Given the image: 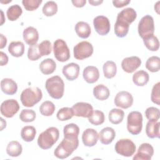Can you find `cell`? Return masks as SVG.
I'll return each instance as SVG.
<instances>
[{
    "label": "cell",
    "mask_w": 160,
    "mask_h": 160,
    "mask_svg": "<svg viewBox=\"0 0 160 160\" xmlns=\"http://www.w3.org/2000/svg\"><path fill=\"white\" fill-rule=\"evenodd\" d=\"M82 76L86 82L89 84H92L99 79V72L96 67L88 66L84 69Z\"/></svg>",
    "instance_id": "cell-19"
},
{
    "label": "cell",
    "mask_w": 160,
    "mask_h": 160,
    "mask_svg": "<svg viewBox=\"0 0 160 160\" xmlns=\"http://www.w3.org/2000/svg\"><path fill=\"white\" fill-rule=\"evenodd\" d=\"M114 149L118 154L124 157H131L135 152L136 146L129 139H121L116 142Z\"/></svg>",
    "instance_id": "cell-8"
},
{
    "label": "cell",
    "mask_w": 160,
    "mask_h": 160,
    "mask_svg": "<svg viewBox=\"0 0 160 160\" xmlns=\"http://www.w3.org/2000/svg\"><path fill=\"white\" fill-rule=\"evenodd\" d=\"M74 116V112L72 108L64 107L61 108L57 112L56 117L61 121L69 120Z\"/></svg>",
    "instance_id": "cell-41"
},
{
    "label": "cell",
    "mask_w": 160,
    "mask_h": 160,
    "mask_svg": "<svg viewBox=\"0 0 160 160\" xmlns=\"http://www.w3.org/2000/svg\"><path fill=\"white\" fill-rule=\"evenodd\" d=\"M102 70L104 77L107 79H111L116 74L117 66L114 61H108L104 64Z\"/></svg>",
    "instance_id": "cell-32"
},
{
    "label": "cell",
    "mask_w": 160,
    "mask_h": 160,
    "mask_svg": "<svg viewBox=\"0 0 160 160\" xmlns=\"http://www.w3.org/2000/svg\"><path fill=\"white\" fill-rule=\"evenodd\" d=\"M141 64V60L138 56L128 57L121 62V68L127 73H132L136 70Z\"/></svg>",
    "instance_id": "cell-15"
},
{
    "label": "cell",
    "mask_w": 160,
    "mask_h": 160,
    "mask_svg": "<svg viewBox=\"0 0 160 160\" xmlns=\"http://www.w3.org/2000/svg\"><path fill=\"white\" fill-rule=\"evenodd\" d=\"M42 2V0H23L22 4L26 11H32L38 9Z\"/></svg>",
    "instance_id": "cell-45"
},
{
    "label": "cell",
    "mask_w": 160,
    "mask_h": 160,
    "mask_svg": "<svg viewBox=\"0 0 160 160\" xmlns=\"http://www.w3.org/2000/svg\"><path fill=\"white\" fill-rule=\"evenodd\" d=\"M159 1H158L156 3V4H155V6H154V9H155V11H156V12L159 14Z\"/></svg>",
    "instance_id": "cell-54"
},
{
    "label": "cell",
    "mask_w": 160,
    "mask_h": 160,
    "mask_svg": "<svg viewBox=\"0 0 160 160\" xmlns=\"http://www.w3.org/2000/svg\"><path fill=\"white\" fill-rule=\"evenodd\" d=\"M160 122L158 121H149L146 126V133L148 138L153 139L155 138H159L160 136L159 133Z\"/></svg>",
    "instance_id": "cell-25"
},
{
    "label": "cell",
    "mask_w": 160,
    "mask_h": 160,
    "mask_svg": "<svg viewBox=\"0 0 160 160\" xmlns=\"http://www.w3.org/2000/svg\"><path fill=\"white\" fill-rule=\"evenodd\" d=\"M28 58L31 61H37L41 58L38 49V44H36L29 47L28 50Z\"/></svg>",
    "instance_id": "cell-46"
},
{
    "label": "cell",
    "mask_w": 160,
    "mask_h": 160,
    "mask_svg": "<svg viewBox=\"0 0 160 160\" xmlns=\"http://www.w3.org/2000/svg\"><path fill=\"white\" fill-rule=\"evenodd\" d=\"M116 137V132L114 129L111 127H106L103 128L99 133V139L100 142L105 145L111 143Z\"/></svg>",
    "instance_id": "cell-22"
},
{
    "label": "cell",
    "mask_w": 160,
    "mask_h": 160,
    "mask_svg": "<svg viewBox=\"0 0 160 160\" xmlns=\"http://www.w3.org/2000/svg\"><path fill=\"white\" fill-rule=\"evenodd\" d=\"M56 107L53 102L50 101H46L39 106V112L42 116H50L52 115Z\"/></svg>",
    "instance_id": "cell-39"
},
{
    "label": "cell",
    "mask_w": 160,
    "mask_h": 160,
    "mask_svg": "<svg viewBox=\"0 0 160 160\" xmlns=\"http://www.w3.org/2000/svg\"><path fill=\"white\" fill-rule=\"evenodd\" d=\"M138 30L139 35L142 39L154 34V23L153 18L150 15L143 16L139 22Z\"/></svg>",
    "instance_id": "cell-7"
},
{
    "label": "cell",
    "mask_w": 160,
    "mask_h": 160,
    "mask_svg": "<svg viewBox=\"0 0 160 160\" xmlns=\"http://www.w3.org/2000/svg\"><path fill=\"white\" fill-rule=\"evenodd\" d=\"M19 110L18 102L14 99H7L3 101L1 105V113L6 118H10L13 117Z\"/></svg>",
    "instance_id": "cell-10"
},
{
    "label": "cell",
    "mask_w": 160,
    "mask_h": 160,
    "mask_svg": "<svg viewBox=\"0 0 160 160\" xmlns=\"http://www.w3.org/2000/svg\"><path fill=\"white\" fill-rule=\"evenodd\" d=\"M93 95L99 101H104L109 98L110 91L108 88L105 85L98 84L93 89Z\"/></svg>",
    "instance_id": "cell-27"
},
{
    "label": "cell",
    "mask_w": 160,
    "mask_h": 160,
    "mask_svg": "<svg viewBox=\"0 0 160 160\" xmlns=\"http://www.w3.org/2000/svg\"><path fill=\"white\" fill-rule=\"evenodd\" d=\"M74 116L77 117L89 118L93 112V108L91 104L84 102H79L72 107Z\"/></svg>",
    "instance_id": "cell-13"
},
{
    "label": "cell",
    "mask_w": 160,
    "mask_h": 160,
    "mask_svg": "<svg viewBox=\"0 0 160 160\" xmlns=\"http://www.w3.org/2000/svg\"><path fill=\"white\" fill-rule=\"evenodd\" d=\"M143 42L145 46L149 51H156L159 49V42L158 38L154 34L143 39Z\"/></svg>",
    "instance_id": "cell-36"
},
{
    "label": "cell",
    "mask_w": 160,
    "mask_h": 160,
    "mask_svg": "<svg viewBox=\"0 0 160 160\" xmlns=\"http://www.w3.org/2000/svg\"><path fill=\"white\" fill-rule=\"evenodd\" d=\"M59 132L55 127L48 128L41 132L38 138V144L42 149H50L58 140Z\"/></svg>",
    "instance_id": "cell-3"
},
{
    "label": "cell",
    "mask_w": 160,
    "mask_h": 160,
    "mask_svg": "<svg viewBox=\"0 0 160 160\" xmlns=\"http://www.w3.org/2000/svg\"><path fill=\"white\" fill-rule=\"evenodd\" d=\"M1 131H2L4 128H6V122L3 119V118H1Z\"/></svg>",
    "instance_id": "cell-53"
},
{
    "label": "cell",
    "mask_w": 160,
    "mask_h": 160,
    "mask_svg": "<svg viewBox=\"0 0 160 160\" xmlns=\"http://www.w3.org/2000/svg\"><path fill=\"white\" fill-rule=\"evenodd\" d=\"M22 148L21 144L16 141H12L9 142L6 148L7 154L11 157H18L22 153Z\"/></svg>",
    "instance_id": "cell-29"
},
{
    "label": "cell",
    "mask_w": 160,
    "mask_h": 160,
    "mask_svg": "<svg viewBox=\"0 0 160 160\" xmlns=\"http://www.w3.org/2000/svg\"><path fill=\"white\" fill-rule=\"evenodd\" d=\"M64 138H78L79 128L74 123H70L66 125L63 128Z\"/></svg>",
    "instance_id": "cell-30"
},
{
    "label": "cell",
    "mask_w": 160,
    "mask_h": 160,
    "mask_svg": "<svg viewBox=\"0 0 160 160\" xmlns=\"http://www.w3.org/2000/svg\"><path fill=\"white\" fill-rule=\"evenodd\" d=\"M137 17V13L136 11L131 8H127L122 9L120 12L118 13L117 19L130 25Z\"/></svg>",
    "instance_id": "cell-20"
},
{
    "label": "cell",
    "mask_w": 160,
    "mask_h": 160,
    "mask_svg": "<svg viewBox=\"0 0 160 160\" xmlns=\"http://www.w3.org/2000/svg\"><path fill=\"white\" fill-rule=\"evenodd\" d=\"M42 11L46 16H52L58 12V5L53 1H48L43 6Z\"/></svg>",
    "instance_id": "cell-40"
},
{
    "label": "cell",
    "mask_w": 160,
    "mask_h": 160,
    "mask_svg": "<svg viewBox=\"0 0 160 160\" xmlns=\"http://www.w3.org/2000/svg\"><path fill=\"white\" fill-rule=\"evenodd\" d=\"M146 68L150 72H158L160 69V58L156 56L149 58L146 62Z\"/></svg>",
    "instance_id": "cell-37"
},
{
    "label": "cell",
    "mask_w": 160,
    "mask_h": 160,
    "mask_svg": "<svg viewBox=\"0 0 160 160\" xmlns=\"http://www.w3.org/2000/svg\"><path fill=\"white\" fill-rule=\"evenodd\" d=\"M93 25L97 33L101 36L108 34L110 31V22L104 16H96L93 20Z\"/></svg>",
    "instance_id": "cell-11"
},
{
    "label": "cell",
    "mask_w": 160,
    "mask_h": 160,
    "mask_svg": "<svg viewBox=\"0 0 160 160\" xmlns=\"http://www.w3.org/2000/svg\"><path fill=\"white\" fill-rule=\"evenodd\" d=\"M1 18H2V21H1V25H2V24L4 23V19H2V17H3V12L2 10H1Z\"/></svg>",
    "instance_id": "cell-55"
},
{
    "label": "cell",
    "mask_w": 160,
    "mask_h": 160,
    "mask_svg": "<svg viewBox=\"0 0 160 160\" xmlns=\"http://www.w3.org/2000/svg\"><path fill=\"white\" fill-rule=\"evenodd\" d=\"M53 52L56 59L64 62L70 58V51L66 42L62 39H56L53 44Z\"/></svg>",
    "instance_id": "cell-6"
},
{
    "label": "cell",
    "mask_w": 160,
    "mask_h": 160,
    "mask_svg": "<svg viewBox=\"0 0 160 160\" xmlns=\"http://www.w3.org/2000/svg\"><path fill=\"white\" fill-rule=\"evenodd\" d=\"M75 31L79 38L86 39L90 36L91 29L88 23L84 21H79L75 25Z\"/></svg>",
    "instance_id": "cell-23"
},
{
    "label": "cell",
    "mask_w": 160,
    "mask_h": 160,
    "mask_svg": "<svg viewBox=\"0 0 160 160\" xmlns=\"http://www.w3.org/2000/svg\"><path fill=\"white\" fill-rule=\"evenodd\" d=\"M114 102L117 107L122 109H128L132 105L133 97L130 92L122 91L117 93L114 98Z\"/></svg>",
    "instance_id": "cell-12"
},
{
    "label": "cell",
    "mask_w": 160,
    "mask_h": 160,
    "mask_svg": "<svg viewBox=\"0 0 160 160\" xmlns=\"http://www.w3.org/2000/svg\"><path fill=\"white\" fill-rule=\"evenodd\" d=\"M36 114L34 111L29 109H22L19 114V119L24 122H31L35 120Z\"/></svg>",
    "instance_id": "cell-42"
},
{
    "label": "cell",
    "mask_w": 160,
    "mask_h": 160,
    "mask_svg": "<svg viewBox=\"0 0 160 160\" xmlns=\"http://www.w3.org/2000/svg\"><path fill=\"white\" fill-rule=\"evenodd\" d=\"M38 49L41 57L50 54L52 51L51 42L48 40L43 41L40 44H38Z\"/></svg>",
    "instance_id": "cell-43"
},
{
    "label": "cell",
    "mask_w": 160,
    "mask_h": 160,
    "mask_svg": "<svg viewBox=\"0 0 160 160\" xmlns=\"http://www.w3.org/2000/svg\"><path fill=\"white\" fill-rule=\"evenodd\" d=\"M22 36L25 42L29 46L36 44L39 40V33L37 29L32 26H29L23 31Z\"/></svg>",
    "instance_id": "cell-18"
},
{
    "label": "cell",
    "mask_w": 160,
    "mask_h": 160,
    "mask_svg": "<svg viewBox=\"0 0 160 160\" xmlns=\"http://www.w3.org/2000/svg\"><path fill=\"white\" fill-rule=\"evenodd\" d=\"M129 24L116 19V23L114 24V33L118 38L125 37L129 32Z\"/></svg>",
    "instance_id": "cell-31"
},
{
    "label": "cell",
    "mask_w": 160,
    "mask_h": 160,
    "mask_svg": "<svg viewBox=\"0 0 160 160\" xmlns=\"http://www.w3.org/2000/svg\"><path fill=\"white\" fill-rule=\"evenodd\" d=\"M71 2L72 3V4L75 7H77V8H82L86 3V0H73Z\"/></svg>",
    "instance_id": "cell-50"
},
{
    "label": "cell",
    "mask_w": 160,
    "mask_h": 160,
    "mask_svg": "<svg viewBox=\"0 0 160 160\" xmlns=\"http://www.w3.org/2000/svg\"><path fill=\"white\" fill-rule=\"evenodd\" d=\"M0 37H1L0 49H3L6 46V45L7 44V39H6V38L2 34H0Z\"/></svg>",
    "instance_id": "cell-51"
},
{
    "label": "cell",
    "mask_w": 160,
    "mask_h": 160,
    "mask_svg": "<svg viewBox=\"0 0 160 160\" xmlns=\"http://www.w3.org/2000/svg\"><path fill=\"white\" fill-rule=\"evenodd\" d=\"M46 89L49 96L55 99H61L64 92V83L59 76H54L48 78L45 83Z\"/></svg>",
    "instance_id": "cell-2"
},
{
    "label": "cell",
    "mask_w": 160,
    "mask_h": 160,
    "mask_svg": "<svg viewBox=\"0 0 160 160\" xmlns=\"http://www.w3.org/2000/svg\"><path fill=\"white\" fill-rule=\"evenodd\" d=\"M74 57L78 60L89 58L93 53V46L88 41H81L78 43L73 49Z\"/></svg>",
    "instance_id": "cell-9"
},
{
    "label": "cell",
    "mask_w": 160,
    "mask_h": 160,
    "mask_svg": "<svg viewBox=\"0 0 160 160\" xmlns=\"http://www.w3.org/2000/svg\"><path fill=\"white\" fill-rule=\"evenodd\" d=\"M1 89L7 95H13L18 91V85L12 79L4 78L1 81Z\"/></svg>",
    "instance_id": "cell-21"
},
{
    "label": "cell",
    "mask_w": 160,
    "mask_h": 160,
    "mask_svg": "<svg viewBox=\"0 0 160 160\" xmlns=\"http://www.w3.org/2000/svg\"><path fill=\"white\" fill-rule=\"evenodd\" d=\"M99 139V134L92 128L86 129L82 134V141L84 146L92 147L96 144Z\"/></svg>",
    "instance_id": "cell-16"
},
{
    "label": "cell",
    "mask_w": 160,
    "mask_h": 160,
    "mask_svg": "<svg viewBox=\"0 0 160 160\" xmlns=\"http://www.w3.org/2000/svg\"><path fill=\"white\" fill-rule=\"evenodd\" d=\"M142 128V115L137 111L129 113L127 118V129L132 135L139 134Z\"/></svg>",
    "instance_id": "cell-5"
},
{
    "label": "cell",
    "mask_w": 160,
    "mask_h": 160,
    "mask_svg": "<svg viewBox=\"0 0 160 160\" xmlns=\"http://www.w3.org/2000/svg\"><path fill=\"white\" fill-rule=\"evenodd\" d=\"M89 122L95 126L102 124L105 121V116L102 111L99 110H95L92 112L91 115L88 118Z\"/></svg>",
    "instance_id": "cell-38"
},
{
    "label": "cell",
    "mask_w": 160,
    "mask_h": 160,
    "mask_svg": "<svg viewBox=\"0 0 160 160\" xmlns=\"http://www.w3.org/2000/svg\"><path fill=\"white\" fill-rule=\"evenodd\" d=\"M22 13V8L18 4H14L9 7L6 11L8 19L11 21H14L17 20L21 16Z\"/></svg>",
    "instance_id": "cell-35"
},
{
    "label": "cell",
    "mask_w": 160,
    "mask_h": 160,
    "mask_svg": "<svg viewBox=\"0 0 160 160\" xmlns=\"http://www.w3.org/2000/svg\"><path fill=\"white\" fill-rule=\"evenodd\" d=\"M36 134V128L32 126H26L21 131V136L26 142H31L35 138Z\"/></svg>",
    "instance_id": "cell-33"
},
{
    "label": "cell",
    "mask_w": 160,
    "mask_h": 160,
    "mask_svg": "<svg viewBox=\"0 0 160 160\" xmlns=\"http://www.w3.org/2000/svg\"><path fill=\"white\" fill-rule=\"evenodd\" d=\"M78 138H64L61 143L55 149L54 154L59 159L67 158L78 148Z\"/></svg>",
    "instance_id": "cell-1"
},
{
    "label": "cell",
    "mask_w": 160,
    "mask_h": 160,
    "mask_svg": "<svg viewBox=\"0 0 160 160\" xmlns=\"http://www.w3.org/2000/svg\"><path fill=\"white\" fill-rule=\"evenodd\" d=\"M160 82H158L155 84L152 89L151 99L152 102L156 104L157 105L160 104Z\"/></svg>",
    "instance_id": "cell-47"
},
{
    "label": "cell",
    "mask_w": 160,
    "mask_h": 160,
    "mask_svg": "<svg viewBox=\"0 0 160 160\" xmlns=\"http://www.w3.org/2000/svg\"><path fill=\"white\" fill-rule=\"evenodd\" d=\"M39 68L42 74L48 75L54 72L56 69V64L52 59L46 58L41 61Z\"/></svg>",
    "instance_id": "cell-24"
},
{
    "label": "cell",
    "mask_w": 160,
    "mask_h": 160,
    "mask_svg": "<svg viewBox=\"0 0 160 160\" xmlns=\"http://www.w3.org/2000/svg\"><path fill=\"white\" fill-rule=\"evenodd\" d=\"M79 70L80 68L78 64L71 62L64 66L62 72L68 81H74L78 78Z\"/></svg>",
    "instance_id": "cell-17"
},
{
    "label": "cell",
    "mask_w": 160,
    "mask_h": 160,
    "mask_svg": "<svg viewBox=\"0 0 160 160\" xmlns=\"http://www.w3.org/2000/svg\"><path fill=\"white\" fill-rule=\"evenodd\" d=\"M149 76L148 73L144 71L140 70L136 72L132 76V81L138 86H144L149 81Z\"/></svg>",
    "instance_id": "cell-28"
},
{
    "label": "cell",
    "mask_w": 160,
    "mask_h": 160,
    "mask_svg": "<svg viewBox=\"0 0 160 160\" xmlns=\"http://www.w3.org/2000/svg\"><path fill=\"white\" fill-rule=\"evenodd\" d=\"M24 45L21 41H12L8 46L10 54L16 58L21 57L24 52Z\"/></svg>",
    "instance_id": "cell-26"
},
{
    "label": "cell",
    "mask_w": 160,
    "mask_h": 160,
    "mask_svg": "<svg viewBox=\"0 0 160 160\" xmlns=\"http://www.w3.org/2000/svg\"><path fill=\"white\" fill-rule=\"evenodd\" d=\"M124 116V112L122 110L118 108L112 109L108 115L109 121L113 124H118L121 123Z\"/></svg>",
    "instance_id": "cell-34"
},
{
    "label": "cell",
    "mask_w": 160,
    "mask_h": 160,
    "mask_svg": "<svg viewBox=\"0 0 160 160\" xmlns=\"http://www.w3.org/2000/svg\"><path fill=\"white\" fill-rule=\"evenodd\" d=\"M0 54H1V61H0L1 66H2L6 65L8 62V57L7 54L3 52L2 51L0 52Z\"/></svg>",
    "instance_id": "cell-49"
},
{
    "label": "cell",
    "mask_w": 160,
    "mask_h": 160,
    "mask_svg": "<svg viewBox=\"0 0 160 160\" xmlns=\"http://www.w3.org/2000/svg\"><path fill=\"white\" fill-rule=\"evenodd\" d=\"M154 154L153 147L149 143L145 142L141 144L134 156V160H150Z\"/></svg>",
    "instance_id": "cell-14"
},
{
    "label": "cell",
    "mask_w": 160,
    "mask_h": 160,
    "mask_svg": "<svg viewBox=\"0 0 160 160\" xmlns=\"http://www.w3.org/2000/svg\"><path fill=\"white\" fill-rule=\"evenodd\" d=\"M159 115V109L155 107L148 108L145 111V116L149 121H158Z\"/></svg>",
    "instance_id": "cell-44"
},
{
    "label": "cell",
    "mask_w": 160,
    "mask_h": 160,
    "mask_svg": "<svg viewBox=\"0 0 160 160\" xmlns=\"http://www.w3.org/2000/svg\"><path fill=\"white\" fill-rule=\"evenodd\" d=\"M42 98L41 90L38 87H30L24 89L20 96L22 104L28 108L34 106Z\"/></svg>",
    "instance_id": "cell-4"
},
{
    "label": "cell",
    "mask_w": 160,
    "mask_h": 160,
    "mask_svg": "<svg viewBox=\"0 0 160 160\" xmlns=\"http://www.w3.org/2000/svg\"><path fill=\"white\" fill-rule=\"evenodd\" d=\"M88 2L92 6H99L103 2V1H102V0H101V1L100 0H95V1L94 0H89Z\"/></svg>",
    "instance_id": "cell-52"
},
{
    "label": "cell",
    "mask_w": 160,
    "mask_h": 160,
    "mask_svg": "<svg viewBox=\"0 0 160 160\" xmlns=\"http://www.w3.org/2000/svg\"><path fill=\"white\" fill-rule=\"evenodd\" d=\"M130 2L131 1L129 0H114L112 1V4L114 7L117 8H121L127 6L130 3Z\"/></svg>",
    "instance_id": "cell-48"
}]
</instances>
